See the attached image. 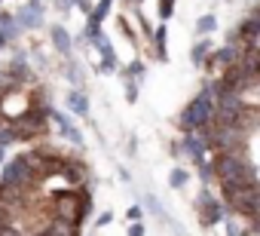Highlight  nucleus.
Here are the masks:
<instances>
[{
  "instance_id": "1",
  "label": "nucleus",
  "mask_w": 260,
  "mask_h": 236,
  "mask_svg": "<svg viewBox=\"0 0 260 236\" xmlns=\"http://www.w3.org/2000/svg\"><path fill=\"white\" fill-rule=\"evenodd\" d=\"M211 169H214V175L220 178V184L230 187V190H242V187H254V184H257V172H254V166L245 160L242 148L220 151Z\"/></svg>"
},
{
  "instance_id": "2",
  "label": "nucleus",
  "mask_w": 260,
  "mask_h": 236,
  "mask_svg": "<svg viewBox=\"0 0 260 236\" xmlns=\"http://www.w3.org/2000/svg\"><path fill=\"white\" fill-rule=\"evenodd\" d=\"M89 209H92V199H89L86 190H64V193H58V196L52 199L55 218L71 221V224H77V227H80V221L89 215Z\"/></svg>"
},
{
  "instance_id": "3",
  "label": "nucleus",
  "mask_w": 260,
  "mask_h": 236,
  "mask_svg": "<svg viewBox=\"0 0 260 236\" xmlns=\"http://www.w3.org/2000/svg\"><path fill=\"white\" fill-rule=\"evenodd\" d=\"M49 113V107L46 104H31L25 113H19L16 120H10L13 123V132H16V141H34L37 135H43L46 132V120L43 116Z\"/></svg>"
},
{
  "instance_id": "4",
  "label": "nucleus",
  "mask_w": 260,
  "mask_h": 236,
  "mask_svg": "<svg viewBox=\"0 0 260 236\" xmlns=\"http://www.w3.org/2000/svg\"><path fill=\"white\" fill-rule=\"evenodd\" d=\"M214 113H217V104H214V95H196L187 107H184V116H181V123L187 129H202L214 120Z\"/></svg>"
},
{
  "instance_id": "5",
  "label": "nucleus",
  "mask_w": 260,
  "mask_h": 236,
  "mask_svg": "<svg viewBox=\"0 0 260 236\" xmlns=\"http://www.w3.org/2000/svg\"><path fill=\"white\" fill-rule=\"evenodd\" d=\"M199 205H202V221H205V224H217V221L223 218V205H220L214 196H208V193H205Z\"/></svg>"
},
{
  "instance_id": "6",
  "label": "nucleus",
  "mask_w": 260,
  "mask_h": 236,
  "mask_svg": "<svg viewBox=\"0 0 260 236\" xmlns=\"http://www.w3.org/2000/svg\"><path fill=\"white\" fill-rule=\"evenodd\" d=\"M16 19L22 22V28H37V25L43 22V10H40L37 4H31V7L19 10V16H16Z\"/></svg>"
},
{
  "instance_id": "7",
  "label": "nucleus",
  "mask_w": 260,
  "mask_h": 236,
  "mask_svg": "<svg viewBox=\"0 0 260 236\" xmlns=\"http://www.w3.org/2000/svg\"><path fill=\"white\" fill-rule=\"evenodd\" d=\"M52 120H55V126H58V132H61V135H64L68 141H74V144H80V141H83V138H80V132L74 129V123L68 120V116H64V113H52Z\"/></svg>"
},
{
  "instance_id": "8",
  "label": "nucleus",
  "mask_w": 260,
  "mask_h": 236,
  "mask_svg": "<svg viewBox=\"0 0 260 236\" xmlns=\"http://www.w3.org/2000/svg\"><path fill=\"white\" fill-rule=\"evenodd\" d=\"M68 107H71L74 113H80V116H86V113H89V101H86V95H83V92H71V95H68Z\"/></svg>"
},
{
  "instance_id": "9",
  "label": "nucleus",
  "mask_w": 260,
  "mask_h": 236,
  "mask_svg": "<svg viewBox=\"0 0 260 236\" xmlns=\"http://www.w3.org/2000/svg\"><path fill=\"white\" fill-rule=\"evenodd\" d=\"M19 31H22L19 19H13V16H0V34H4L7 40H10V37H19Z\"/></svg>"
},
{
  "instance_id": "10",
  "label": "nucleus",
  "mask_w": 260,
  "mask_h": 236,
  "mask_svg": "<svg viewBox=\"0 0 260 236\" xmlns=\"http://www.w3.org/2000/svg\"><path fill=\"white\" fill-rule=\"evenodd\" d=\"M190 58H193L196 65H205V62L211 58V43H208V40H199V43L193 46V52H190Z\"/></svg>"
},
{
  "instance_id": "11",
  "label": "nucleus",
  "mask_w": 260,
  "mask_h": 236,
  "mask_svg": "<svg viewBox=\"0 0 260 236\" xmlns=\"http://www.w3.org/2000/svg\"><path fill=\"white\" fill-rule=\"evenodd\" d=\"M52 43H55V46H58L64 55L71 52V34H68L64 28H52Z\"/></svg>"
},
{
  "instance_id": "12",
  "label": "nucleus",
  "mask_w": 260,
  "mask_h": 236,
  "mask_svg": "<svg viewBox=\"0 0 260 236\" xmlns=\"http://www.w3.org/2000/svg\"><path fill=\"white\" fill-rule=\"evenodd\" d=\"M239 37H260V16L245 19V25L239 28Z\"/></svg>"
},
{
  "instance_id": "13",
  "label": "nucleus",
  "mask_w": 260,
  "mask_h": 236,
  "mask_svg": "<svg viewBox=\"0 0 260 236\" xmlns=\"http://www.w3.org/2000/svg\"><path fill=\"white\" fill-rule=\"evenodd\" d=\"M107 10H110V0H101V4H98V7L92 10V16H89V25H95V28H98V25L104 22V16H107Z\"/></svg>"
},
{
  "instance_id": "14",
  "label": "nucleus",
  "mask_w": 260,
  "mask_h": 236,
  "mask_svg": "<svg viewBox=\"0 0 260 236\" xmlns=\"http://www.w3.org/2000/svg\"><path fill=\"white\" fill-rule=\"evenodd\" d=\"M184 151H187L190 157L202 160V141H196V138H184Z\"/></svg>"
},
{
  "instance_id": "15",
  "label": "nucleus",
  "mask_w": 260,
  "mask_h": 236,
  "mask_svg": "<svg viewBox=\"0 0 260 236\" xmlns=\"http://www.w3.org/2000/svg\"><path fill=\"white\" fill-rule=\"evenodd\" d=\"M214 25H217V22H214V16H202V19L196 22V31H199V34H211V31H214Z\"/></svg>"
},
{
  "instance_id": "16",
  "label": "nucleus",
  "mask_w": 260,
  "mask_h": 236,
  "mask_svg": "<svg viewBox=\"0 0 260 236\" xmlns=\"http://www.w3.org/2000/svg\"><path fill=\"white\" fill-rule=\"evenodd\" d=\"M156 55H159V58H166V28H159V31H156Z\"/></svg>"
},
{
  "instance_id": "17",
  "label": "nucleus",
  "mask_w": 260,
  "mask_h": 236,
  "mask_svg": "<svg viewBox=\"0 0 260 236\" xmlns=\"http://www.w3.org/2000/svg\"><path fill=\"white\" fill-rule=\"evenodd\" d=\"M184 181H187V172H184V169H175V172H172V178H169V184H172V187H184Z\"/></svg>"
},
{
  "instance_id": "18",
  "label": "nucleus",
  "mask_w": 260,
  "mask_h": 236,
  "mask_svg": "<svg viewBox=\"0 0 260 236\" xmlns=\"http://www.w3.org/2000/svg\"><path fill=\"white\" fill-rule=\"evenodd\" d=\"M172 13H175V0H159V16L169 19Z\"/></svg>"
},
{
  "instance_id": "19",
  "label": "nucleus",
  "mask_w": 260,
  "mask_h": 236,
  "mask_svg": "<svg viewBox=\"0 0 260 236\" xmlns=\"http://www.w3.org/2000/svg\"><path fill=\"white\" fill-rule=\"evenodd\" d=\"M0 236H22V230L16 224H4V227H0Z\"/></svg>"
},
{
  "instance_id": "20",
  "label": "nucleus",
  "mask_w": 260,
  "mask_h": 236,
  "mask_svg": "<svg viewBox=\"0 0 260 236\" xmlns=\"http://www.w3.org/2000/svg\"><path fill=\"white\" fill-rule=\"evenodd\" d=\"M77 4V0H58V10H71Z\"/></svg>"
},
{
  "instance_id": "21",
  "label": "nucleus",
  "mask_w": 260,
  "mask_h": 236,
  "mask_svg": "<svg viewBox=\"0 0 260 236\" xmlns=\"http://www.w3.org/2000/svg\"><path fill=\"white\" fill-rule=\"evenodd\" d=\"M128 71H132V74H141L144 68H141V62H132V65H128Z\"/></svg>"
},
{
  "instance_id": "22",
  "label": "nucleus",
  "mask_w": 260,
  "mask_h": 236,
  "mask_svg": "<svg viewBox=\"0 0 260 236\" xmlns=\"http://www.w3.org/2000/svg\"><path fill=\"white\" fill-rule=\"evenodd\" d=\"M132 236H144V230H141V224H135V227H132Z\"/></svg>"
},
{
  "instance_id": "23",
  "label": "nucleus",
  "mask_w": 260,
  "mask_h": 236,
  "mask_svg": "<svg viewBox=\"0 0 260 236\" xmlns=\"http://www.w3.org/2000/svg\"><path fill=\"white\" fill-rule=\"evenodd\" d=\"M135 4H141V0H135Z\"/></svg>"
},
{
  "instance_id": "24",
  "label": "nucleus",
  "mask_w": 260,
  "mask_h": 236,
  "mask_svg": "<svg viewBox=\"0 0 260 236\" xmlns=\"http://www.w3.org/2000/svg\"><path fill=\"white\" fill-rule=\"evenodd\" d=\"M230 236H233V233H230Z\"/></svg>"
}]
</instances>
